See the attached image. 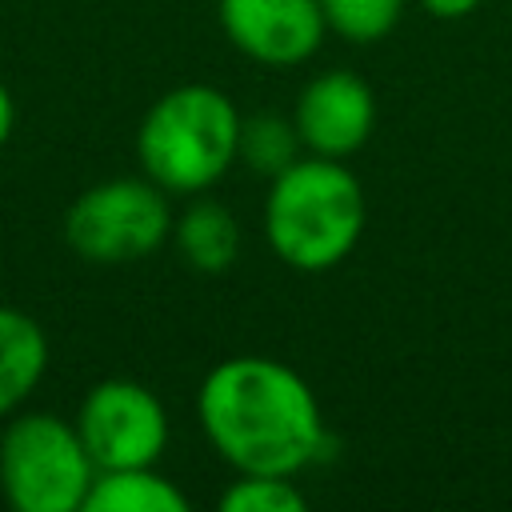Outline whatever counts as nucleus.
Returning a JSON list of instances; mask_svg holds the SVG:
<instances>
[{
  "mask_svg": "<svg viewBox=\"0 0 512 512\" xmlns=\"http://www.w3.org/2000/svg\"><path fill=\"white\" fill-rule=\"evenodd\" d=\"M200 432L236 472L296 476L328 448L312 384L272 356H228L200 380Z\"/></svg>",
  "mask_w": 512,
  "mask_h": 512,
  "instance_id": "obj_1",
  "label": "nucleus"
},
{
  "mask_svg": "<svg viewBox=\"0 0 512 512\" xmlns=\"http://www.w3.org/2000/svg\"><path fill=\"white\" fill-rule=\"evenodd\" d=\"M364 220V188L344 160L308 152L272 176L264 240L272 256L296 272H328L344 264L364 236Z\"/></svg>",
  "mask_w": 512,
  "mask_h": 512,
  "instance_id": "obj_2",
  "label": "nucleus"
},
{
  "mask_svg": "<svg viewBox=\"0 0 512 512\" xmlns=\"http://www.w3.org/2000/svg\"><path fill=\"white\" fill-rule=\"evenodd\" d=\"M240 144V112L216 84H176L152 100L136 128V160L168 196H196L212 188Z\"/></svg>",
  "mask_w": 512,
  "mask_h": 512,
  "instance_id": "obj_3",
  "label": "nucleus"
},
{
  "mask_svg": "<svg viewBox=\"0 0 512 512\" xmlns=\"http://www.w3.org/2000/svg\"><path fill=\"white\" fill-rule=\"evenodd\" d=\"M96 464L76 432L48 408H20L0 428V496L16 512H80Z\"/></svg>",
  "mask_w": 512,
  "mask_h": 512,
  "instance_id": "obj_4",
  "label": "nucleus"
},
{
  "mask_svg": "<svg viewBox=\"0 0 512 512\" xmlns=\"http://www.w3.org/2000/svg\"><path fill=\"white\" fill-rule=\"evenodd\" d=\"M168 192L148 176H112L84 188L64 212V244L88 264H136L172 236Z\"/></svg>",
  "mask_w": 512,
  "mask_h": 512,
  "instance_id": "obj_5",
  "label": "nucleus"
},
{
  "mask_svg": "<svg viewBox=\"0 0 512 512\" xmlns=\"http://www.w3.org/2000/svg\"><path fill=\"white\" fill-rule=\"evenodd\" d=\"M76 432L100 468H140L156 464L168 448V412L160 396L128 376H108L92 384L76 408Z\"/></svg>",
  "mask_w": 512,
  "mask_h": 512,
  "instance_id": "obj_6",
  "label": "nucleus"
},
{
  "mask_svg": "<svg viewBox=\"0 0 512 512\" xmlns=\"http://www.w3.org/2000/svg\"><path fill=\"white\" fill-rule=\"evenodd\" d=\"M216 16L228 44L264 68L304 64L328 32L316 0H216Z\"/></svg>",
  "mask_w": 512,
  "mask_h": 512,
  "instance_id": "obj_7",
  "label": "nucleus"
},
{
  "mask_svg": "<svg viewBox=\"0 0 512 512\" xmlns=\"http://www.w3.org/2000/svg\"><path fill=\"white\" fill-rule=\"evenodd\" d=\"M292 124L300 132L304 152L344 160L360 152L376 128V96L364 76L348 68H332L312 76L292 108Z\"/></svg>",
  "mask_w": 512,
  "mask_h": 512,
  "instance_id": "obj_8",
  "label": "nucleus"
},
{
  "mask_svg": "<svg viewBox=\"0 0 512 512\" xmlns=\"http://www.w3.org/2000/svg\"><path fill=\"white\" fill-rule=\"evenodd\" d=\"M48 372V336L24 308L0 304V420L24 408Z\"/></svg>",
  "mask_w": 512,
  "mask_h": 512,
  "instance_id": "obj_9",
  "label": "nucleus"
},
{
  "mask_svg": "<svg viewBox=\"0 0 512 512\" xmlns=\"http://www.w3.org/2000/svg\"><path fill=\"white\" fill-rule=\"evenodd\" d=\"M172 240L180 260L208 276L232 268L240 256V224L220 200H192L172 220Z\"/></svg>",
  "mask_w": 512,
  "mask_h": 512,
  "instance_id": "obj_10",
  "label": "nucleus"
},
{
  "mask_svg": "<svg viewBox=\"0 0 512 512\" xmlns=\"http://www.w3.org/2000/svg\"><path fill=\"white\" fill-rule=\"evenodd\" d=\"M184 508L188 496L164 472H156V464H140V468H100L80 512H184Z\"/></svg>",
  "mask_w": 512,
  "mask_h": 512,
  "instance_id": "obj_11",
  "label": "nucleus"
},
{
  "mask_svg": "<svg viewBox=\"0 0 512 512\" xmlns=\"http://www.w3.org/2000/svg\"><path fill=\"white\" fill-rule=\"evenodd\" d=\"M300 132L292 124V116L280 112H256V116H240V144H236V160L248 172L260 176H280L292 160H300Z\"/></svg>",
  "mask_w": 512,
  "mask_h": 512,
  "instance_id": "obj_12",
  "label": "nucleus"
},
{
  "mask_svg": "<svg viewBox=\"0 0 512 512\" xmlns=\"http://www.w3.org/2000/svg\"><path fill=\"white\" fill-rule=\"evenodd\" d=\"M316 4L324 12L328 32H336L348 44H376L404 16V0H316Z\"/></svg>",
  "mask_w": 512,
  "mask_h": 512,
  "instance_id": "obj_13",
  "label": "nucleus"
},
{
  "mask_svg": "<svg viewBox=\"0 0 512 512\" xmlns=\"http://www.w3.org/2000/svg\"><path fill=\"white\" fill-rule=\"evenodd\" d=\"M304 492L292 484V476H268V472H236V480L220 492L224 512H304Z\"/></svg>",
  "mask_w": 512,
  "mask_h": 512,
  "instance_id": "obj_14",
  "label": "nucleus"
},
{
  "mask_svg": "<svg viewBox=\"0 0 512 512\" xmlns=\"http://www.w3.org/2000/svg\"><path fill=\"white\" fill-rule=\"evenodd\" d=\"M416 4L436 20H464L480 8V0H416Z\"/></svg>",
  "mask_w": 512,
  "mask_h": 512,
  "instance_id": "obj_15",
  "label": "nucleus"
},
{
  "mask_svg": "<svg viewBox=\"0 0 512 512\" xmlns=\"http://www.w3.org/2000/svg\"><path fill=\"white\" fill-rule=\"evenodd\" d=\"M12 132H16V100H12L8 84L0 80V148L12 140Z\"/></svg>",
  "mask_w": 512,
  "mask_h": 512,
  "instance_id": "obj_16",
  "label": "nucleus"
}]
</instances>
